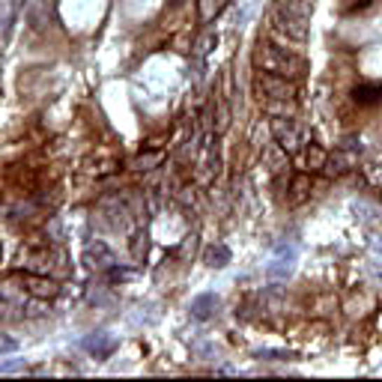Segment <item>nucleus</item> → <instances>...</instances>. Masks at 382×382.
Listing matches in <instances>:
<instances>
[{
	"label": "nucleus",
	"mask_w": 382,
	"mask_h": 382,
	"mask_svg": "<svg viewBox=\"0 0 382 382\" xmlns=\"http://www.w3.org/2000/svg\"><path fill=\"white\" fill-rule=\"evenodd\" d=\"M251 63L257 72H272V75H284L290 81H299V78L308 75V60L296 54L293 48H281L278 42L260 39L251 51Z\"/></svg>",
	"instance_id": "nucleus-1"
},
{
	"label": "nucleus",
	"mask_w": 382,
	"mask_h": 382,
	"mask_svg": "<svg viewBox=\"0 0 382 382\" xmlns=\"http://www.w3.org/2000/svg\"><path fill=\"white\" fill-rule=\"evenodd\" d=\"M269 21H272V33H275V36H287V42H308V36H311L308 18L293 15V13H284V9H278V6L272 9Z\"/></svg>",
	"instance_id": "nucleus-2"
},
{
	"label": "nucleus",
	"mask_w": 382,
	"mask_h": 382,
	"mask_svg": "<svg viewBox=\"0 0 382 382\" xmlns=\"http://www.w3.org/2000/svg\"><path fill=\"white\" fill-rule=\"evenodd\" d=\"M257 93L266 102H296V84L284 75H272V72H260L257 75Z\"/></svg>",
	"instance_id": "nucleus-3"
},
{
	"label": "nucleus",
	"mask_w": 382,
	"mask_h": 382,
	"mask_svg": "<svg viewBox=\"0 0 382 382\" xmlns=\"http://www.w3.org/2000/svg\"><path fill=\"white\" fill-rule=\"evenodd\" d=\"M272 138L287 153H299L305 147V134H302V129L293 122V117H272Z\"/></svg>",
	"instance_id": "nucleus-4"
},
{
	"label": "nucleus",
	"mask_w": 382,
	"mask_h": 382,
	"mask_svg": "<svg viewBox=\"0 0 382 382\" xmlns=\"http://www.w3.org/2000/svg\"><path fill=\"white\" fill-rule=\"evenodd\" d=\"M296 245H278V251H275V260L269 263L266 269V275L269 278H287L290 272H293V263H296Z\"/></svg>",
	"instance_id": "nucleus-5"
},
{
	"label": "nucleus",
	"mask_w": 382,
	"mask_h": 382,
	"mask_svg": "<svg viewBox=\"0 0 382 382\" xmlns=\"http://www.w3.org/2000/svg\"><path fill=\"white\" fill-rule=\"evenodd\" d=\"M21 284H24V290L30 296H36V299H57L60 296V284L57 281H51V278H45V275H24L21 278Z\"/></svg>",
	"instance_id": "nucleus-6"
},
{
	"label": "nucleus",
	"mask_w": 382,
	"mask_h": 382,
	"mask_svg": "<svg viewBox=\"0 0 382 382\" xmlns=\"http://www.w3.org/2000/svg\"><path fill=\"white\" fill-rule=\"evenodd\" d=\"M84 350H87V353H93L96 358H108L111 353L117 350V341L111 338L108 332H99V334H87V338H84Z\"/></svg>",
	"instance_id": "nucleus-7"
},
{
	"label": "nucleus",
	"mask_w": 382,
	"mask_h": 382,
	"mask_svg": "<svg viewBox=\"0 0 382 382\" xmlns=\"http://www.w3.org/2000/svg\"><path fill=\"white\" fill-rule=\"evenodd\" d=\"M353 164H355L353 155L344 153V150H338V153H329V159H325V167H323V171L329 174V176H344V174L353 171Z\"/></svg>",
	"instance_id": "nucleus-8"
},
{
	"label": "nucleus",
	"mask_w": 382,
	"mask_h": 382,
	"mask_svg": "<svg viewBox=\"0 0 382 382\" xmlns=\"http://www.w3.org/2000/svg\"><path fill=\"white\" fill-rule=\"evenodd\" d=\"M218 296L215 293H200V296H194L191 299V317L194 320H209L212 313H215V308H218Z\"/></svg>",
	"instance_id": "nucleus-9"
},
{
	"label": "nucleus",
	"mask_w": 382,
	"mask_h": 382,
	"mask_svg": "<svg viewBox=\"0 0 382 382\" xmlns=\"http://www.w3.org/2000/svg\"><path fill=\"white\" fill-rule=\"evenodd\" d=\"M87 263L93 269H111L114 266V254H111L105 242H93V245H87Z\"/></svg>",
	"instance_id": "nucleus-10"
},
{
	"label": "nucleus",
	"mask_w": 382,
	"mask_h": 382,
	"mask_svg": "<svg viewBox=\"0 0 382 382\" xmlns=\"http://www.w3.org/2000/svg\"><path fill=\"white\" fill-rule=\"evenodd\" d=\"M266 162H269V171H272L275 176H281V174H287V171H290V153H287L284 147H281L278 141L272 143V147H269Z\"/></svg>",
	"instance_id": "nucleus-11"
},
{
	"label": "nucleus",
	"mask_w": 382,
	"mask_h": 382,
	"mask_svg": "<svg viewBox=\"0 0 382 382\" xmlns=\"http://www.w3.org/2000/svg\"><path fill=\"white\" fill-rule=\"evenodd\" d=\"M230 0H197V18L209 24V21H215L224 9H227Z\"/></svg>",
	"instance_id": "nucleus-12"
},
{
	"label": "nucleus",
	"mask_w": 382,
	"mask_h": 382,
	"mask_svg": "<svg viewBox=\"0 0 382 382\" xmlns=\"http://www.w3.org/2000/svg\"><path fill=\"white\" fill-rule=\"evenodd\" d=\"M230 248L227 245H221V242H215V245H209L206 248V254H204V260H206V266H212V269H224L230 263Z\"/></svg>",
	"instance_id": "nucleus-13"
},
{
	"label": "nucleus",
	"mask_w": 382,
	"mask_h": 382,
	"mask_svg": "<svg viewBox=\"0 0 382 382\" xmlns=\"http://www.w3.org/2000/svg\"><path fill=\"white\" fill-rule=\"evenodd\" d=\"M325 159H329V153H325L323 147H317V143H311V147L305 150V171H308V174L323 171V167H325Z\"/></svg>",
	"instance_id": "nucleus-14"
},
{
	"label": "nucleus",
	"mask_w": 382,
	"mask_h": 382,
	"mask_svg": "<svg viewBox=\"0 0 382 382\" xmlns=\"http://www.w3.org/2000/svg\"><path fill=\"white\" fill-rule=\"evenodd\" d=\"M275 6L284 9V13L302 15V18H311V13H313V3H311V0H275Z\"/></svg>",
	"instance_id": "nucleus-15"
},
{
	"label": "nucleus",
	"mask_w": 382,
	"mask_h": 382,
	"mask_svg": "<svg viewBox=\"0 0 382 382\" xmlns=\"http://www.w3.org/2000/svg\"><path fill=\"white\" fill-rule=\"evenodd\" d=\"M13 3L9 0H0V42H6L9 27H13Z\"/></svg>",
	"instance_id": "nucleus-16"
},
{
	"label": "nucleus",
	"mask_w": 382,
	"mask_h": 382,
	"mask_svg": "<svg viewBox=\"0 0 382 382\" xmlns=\"http://www.w3.org/2000/svg\"><path fill=\"white\" fill-rule=\"evenodd\" d=\"M162 159H164V153H162V150L141 153V155H138V162H134V167H138V171H153L155 164H162Z\"/></svg>",
	"instance_id": "nucleus-17"
},
{
	"label": "nucleus",
	"mask_w": 382,
	"mask_h": 382,
	"mask_svg": "<svg viewBox=\"0 0 382 382\" xmlns=\"http://www.w3.org/2000/svg\"><path fill=\"white\" fill-rule=\"evenodd\" d=\"M355 99H358L362 105L382 102V90H379V87H358V90H355Z\"/></svg>",
	"instance_id": "nucleus-18"
},
{
	"label": "nucleus",
	"mask_w": 382,
	"mask_h": 382,
	"mask_svg": "<svg viewBox=\"0 0 382 382\" xmlns=\"http://www.w3.org/2000/svg\"><path fill=\"white\" fill-rule=\"evenodd\" d=\"M311 191V176L308 174H299V176H293V200L299 204L302 197H305Z\"/></svg>",
	"instance_id": "nucleus-19"
},
{
	"label": "nucleus",
	"mask_w": 382,
	"mask_h": 382,
	"mask_svg": "<svg viewBox=\"0 0 382 382\" xmlns=\"http://www.w3.org/2000/svg\"><path fill=\"white\" fill-rule=\"evenodd\" d=\"M132 257L134 260H143V257H147V233H138L132 239Z\"/></svg>",
	"instance_id": "nucleus-20"
},
{
	"label": "nucleus",
	"mask_w": 382,
	"mask_h": 382,
	"mask_svg": "<svg viewBox=\"0 0 382 382\" xmlns=\"http://www.w3.org/2000/svg\"><path fill=\"white\" fill-rule=\"evenodd\" d=\"M230 129V108L224 105V102H218V122H215V134H224Z\"/></svg>",
	"instance_id": "nucleus-21"
},
{
	"label": "nucleus",
	"mask_w": 382,
	"mask_h": 382,
	"mask_svg": "<svg viewBox=\"0 0 382 382\" xmlns=\"http://www.w3.org/2000/svg\"><path fill=\"white\" fill-rule=\"evenodd\" d=\"M257 358H266V362H290V358H296L293 353H284V350H260Z\"/></svg>",
	"instance_id": "nucleus-22"
},
{
	"label": "nucleus",
	"mask_w": 382,
	"mask_h": 382,
	"mask_svg": "<svg viewBox=\"0 0 382 382\" xmlns=\"http://www.w3.org/2000/svg\"><path fill=\"white\" fill-rule=\"evenodd\" d=\"M215 42H218V36H215V33H206L204 39H197V45H194V48H197V54H200V57H204V54L209 51V45H215Z\"/></svg>",
	"instance_id": "nucleus-23"
},
{
	"label": "nucleus",
	"mask_w": 382,
	"mask_h": 382,
	"mask_svg": "<svg viewBox=\"0 0 382 382\" xmlns=\"http://www.w3.org/2000/svg\"><path fill=\"white\" fill-rule=\"evenodd\" d=\"M15 370H27L24 362H6V365H0V374H15Z\"/></svg>",
	"instance_id": "nucleus-24"
},
{
	"label": "nucleus",
	"mask_w": 382,
	"mask_h": 382,
	"mask_svg": "<svg viewBox=\"0 0 382 382\" xmlns=\"http://www.w3.org/2000/svg\"><path fill=\"white\" fill-rule=\"evenodd\" d=\"M18 350V341L13 338H0V353H15Z\"/></svg>",
	"instance_id": "nucleus-25"
}]
</instances>
